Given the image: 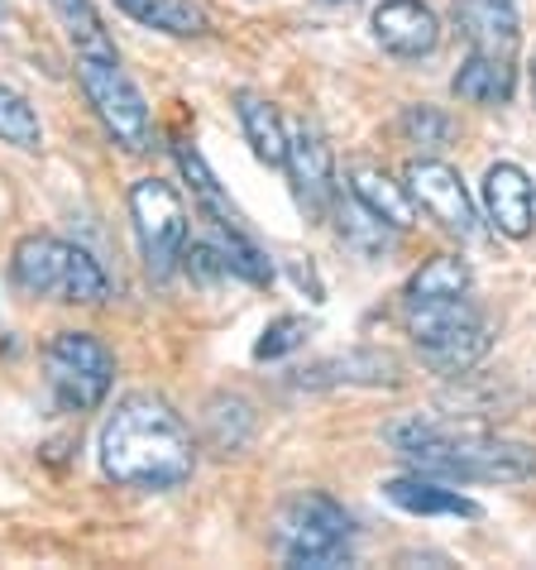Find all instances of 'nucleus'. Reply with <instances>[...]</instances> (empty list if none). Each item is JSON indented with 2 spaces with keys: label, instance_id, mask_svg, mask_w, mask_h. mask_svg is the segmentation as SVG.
I'll return each mask as SVG.
<instances>
[{
  "label": "nucleus",
  "instance_id": "6ab92c4d",
  "mask_svg": "<svg viewBox=\"0 0 536 570\" xmlns=\"http://www.w3.org/2000/svg\"><path fill=\"white\" fill-rule=\"evenodd\" d=\"M235 116H240L245 145L255 149L259 164H268V168L288 164V125H282L274 101L259 97V91H235Z\"/></svg>",
  "mask_w": 536,
  "mask_h": 570
},
{
  "label": "nucleus",
  "instance_id": "a211bd4d",
  "mask_svg": "<svg viewBox=\"0 0 536 570\" xmlns=\"http://www.w3.org/2000/svg\"><path fill=\"white\" fill-rule=\"evenodd\" d=\"M450 91L469 106H508L513 101V58L508 53H484L469 49L460 72L450 77Z\"/></svg>",
  "mask_w": 536,
  "mask_h": 570
},
{
  "label": "nucleus",
  "instance_id": "9d476101",
  "mask_svg": "<svg viewBox=\"0 0 536 570\" xmlns=\"http://www.w3.org/2000/svg\"><path fill=\"white\" fill-rule=\"evenodd\" d=\"M374 39L393 58H431L440 49V20L427 0H384L374 10Z\"/></svg>",
  "mask_w": 536,
  "mask_h": 570
},
{
  "label": "nucleus",
  "instance_id": "6e6552de",
  "mask_svg": "<svg viewBox=\"0 0 536 570\" xmlns=\"http://www.w3.org/2000/svg\"><path fill=\"white\" fill-rule=\"evenodd\" d=\"M403 183H407V193H413V202L436 220L440 230L460 235V240H469V235L479 230L475 202H469V193H465V178L450 164H440V158H413L407 173H403Z\"/></svg>",
  "mask_w": 536,
  "mask_h": 570
},
{
  "label": "nucleus",
  "instance_id": "2f4dec72",
  "mask_svg": "<svg viewBox=\"0 0 536 570\" xmlns=\"http://www.w3.org/2000/svg\"><path fill=\"white\" fill-rule=\"evenodd\" d=\"M532 101H536V53H532Z\"/></svg>",
  "mask_w": 536,
  "mask_h": 570
},
{
  "label": "nucleus",
  "instance_id": "393cba45",
  "mask_svg": "<svg viewBox=\"0 0 536 570\" xmlns=\"http://www.w3.org/2000/svg\"><path fill=\"white\" fill-rule=\"evenodd\" d=\"M172 158H178V168H182V178L192 183V197H197V207L207 220H240V212L230 207V197L220 193V183H216V173L207 168V158H201V149L192 145V139H178L172 145Z\"/></svg>",
  "mask_w": 536,
  "mask_h": 570
},
{
  "label": "nucleus",
  "instance_id": "2eb2a0df",
  "mask_svg": "<svg viewBox=\"0 0 536 570\" xmlns=\"http://www.w3.org/2000/svg\"><path fill=\"white\" fill-rule=\"evenodd\" d=\"M398 360L388 351H345V355H330L321 364L302 370L297 384L302 389H330V384H369V389H384V384H398Z\"/></svg>",
  "mask_w": 536,
  "mask_h": 570
},
{
  "label": "nucleus",
  "instance_id": "423d86ee",
  "mask_svg": "<svg viewBox=\"0 0 536 570\" xmlns=\"http://www.w3.org/2000/svg\"><path fill=\"white\" fill-rule=\"evenodd\" d=\"M43 379L62 413H97L116 384V355L91 331H58L43 345Z\"/></svg>",
  "mask_w": 536,
  "mask_h": 570
},
{
  "label": "nucleus",
  "instance_id": "39448f33",
  "mask_svg": "<svg viewBox=\"0 0 536 570\" xmlns=\"http://www.w3.org/2000/svg\"><path fill=\"white\" fill-rule=\"evenodd\" d=\"M77 87H82L87 106L97 110L101 130L116 139L125 154H149L153 149V116L145 91L130 82L120 58H87L77 53Z\"/></svg>",
  "mask_w": 536,
  "mask_h": 570
},
{
  "label": "nucleus",
  "instance_id": "aec40b11",
  "mask_svg": "<svg viewBox=\"0 0 536 570\" xmlns=\"http://www.w3.org/2000/svg\"><path fill=\"white\" fill-rule=\"evenodd\" d=\"M255 403L240 399V393H211L207 407H201V441L216 455H235L255 441Z\"/></svg>",
  "mask_w": 536,
  "mask_h": 570
},
{
  "label": "nucleus",
  "instance_id": "9b49d317",
  "mask_svg": "<svg viewBox=\"0 0 536 570\" xmlns=\"http://www.w3.org/2000/svg\"><path fill=\"white\" fill-rule=\"evenodd\" d=\"M484 212L494 220L498 235L508 240H527L536 226V193L532 178L517 164H494L484 173Z\"/></svg>",
  "mask_w": 536,
  "mask_h": 570
},
{
  "label": "nucleus",
  "instance_id": "5701e85b",
  "mask_svg": "<svg viewBox=\"0 0 536 570\" xmlns=\"http://www.w3.org/2000/svg\"><path fill=\"white\" fill-rule=\"evenodd\" d=\"M211 230H216V245H220V255H226L235 278L255 283V288H268V283H274V259L249 240L245 220H211Z\"/></svg>",
  "mask_w": 536,
  "mask_h": 570
},
{
  "label": "nucleus",
  "instance_id": "4be33fe9",
  "mask_svg": "<svg viewBox=\"0 0 536 570\" xmlns=\"http://www.w3.org/2000/svg\"><path fill=\"white\" fill-rule=\"evenodd\" d=\"M475 274L460 255H431L427 264L407 278V303H450V297H465Z\"/></svg>",
  "mask_w": 536,
  "mask_h": 570
},
{
  "label": "nucleus",
  "instance_id": "dca6fc26",
  "mask_svg": "<svg viewBox=\"0 0 536 570\" xmlns=\"http://www.w3.org/2000/svg\"><path fill=\"white\" fill-rule=\"evenodd\" d=\"M455 20H460L469 49L513 58V49H517V0H455Z\"/></svg>",
  "mask_w": 536,
  "mask_h": 570
},
{
  "label": "nucleus",
  "instance_id": "0eeeda50",
  "mask_svg": "<svg viewBox=\"0 0 536 570\" xmlns=\"http://www.w3.org/2000/svg\"><path fill=\"white\" fill-rule=\"evenodd\" d=\"M130 220L139 235V255L153 283H168L182 268V249H187V202L172 183L163 178H135L130 183Z\"/></svg>",
  "mask_w": 536,
  "mask_h": 570
},
{
  "label": "nucleus",
  "instance_id": "cd10ccee",
  "mask_svg": "<svg viewBox=\"0 0 536 570\" xmlns=\"http://www.w3.org/2000/svg\"><path fill=\"white\" fill-rule=\"evenodd\" d=\"M398 130H403L407 145H417L421 154H436V149L450 145L455 125H450L446 110H436V106H407L403 120H398Z\"/></svg>",
  "mask_w": 536,
  "mask_h": 570
},
{
  "label": "nucleus",
  "instance_id": "412c9836",
  "mask_svg": "<svg viewBox=\"0 0 536 570\" xmlns=\"http://www.w3.org/2000/svg\"><path fill=\"white\" fill-rule=\"evenodd\" d=\"M116 6L130 14L135 24L145 29H159V35H172V39H201L207 35V10L197 0H116Z\"/></svg>",
  "mask_w": 536,
  "mask_h": 570
},
{
  "label": "nucleus",
  "instance_id": "1a4fd4ad",
  "mask_svg": "<svg viewBox=\"0 0 536 570\" xmlns=\"http://www.w3.org/2000/svg\"><path fill=\"white\" fill-rule=\"evenodd\" d=\"M288 183H292V197L302 207L307 220H326L330 216V202H336L340 183H336V158H330V145L321 130L311 125H297L288 130Z\"/></svg>",
  "mask_w": 536,
  "mask_h": 570
},
{
  "label": "nucleus",
  "instance_id": "b1692460",
  "mask_svg": "<svg viewBox=\"0 0 536 570\" xmlns=\"http://www.w3.org/2000/svg\"><path fill=\"white\" fill-rule=\"evenodd\" d=\"M49 6H53L62 35H68V43L77 53H87V58H120L116 39L106 35V24H101V14H97L91 0H49Z\"/></svg>",
  "mask_w": 536,
  "mask_h": 570
},
{
  "label": "nucleus",
  "instance_id": "f257e3e1",
  "mask_svg": "<svg viewBox=\"0 0 536 570\" xmlns=\"http://www.w3.org/2000/svg\"><path fill=\"white\" fill-rule=\"evenodd\" d=\"M101 474L120 489H139V494H168L182 489L197 470V441L182 413L159 393L139 389L125 393L116 413L101 422L97 436Z\"/></svg>",
  "mask_w": 536,
  "mask_h": 570
},
{
  "label": "nucleus",
  "instance_id": "f8f14e48",
  "mask_svg": "<svg viewBox=\"0 0 536 570\" xmlns=\"http://www.w3.org/2000/svg\"><path fill=\"white\" fill-rule=\"evenodd\" d=\"M62 274H68V240H58V235H24V240H14L10 249V283L14 293L24 297H58L62 293Z\"/></svg>",
  "mask_w": 536,
  "mask_h": 570
},
{
  "label": "nucleus",
  "instance_id": "bb28decb",
  "mask_svg": "<svg viewBox=\"0 0 536 570\" xmlns=\"http://www.w3.org/2000/svg\"><path fill=\"white\" fill-rule=\"evenodd\" d=\"M0 145H14L24 154H39L43 149V125H39V110L29 106L20 91L0 82Z\"/></svg>",
  "mask_w": 536,
  "mask_h": 570
},
{
  "label": "nucleus",
  "instance_id": "f3484780",
  "mask_svg": "<svg viewBox=\"0 0 536 570\" xmlns=\"http://www.w3.org/2000/svg\"><path fill=\"white\" fill-rule=\"evenodd\" d=\"M345 183H350V193L365 202L369 212L384 216L393 230H407L417 220V202H413V193H407V183H398L378 164H350L345 168Z\"/></svg>",
  "mask_w": 536,
  "mask_h": 570
},
{
  "label": "nucleus",
  "instance_id": "f03ea898",
  "mask_svg": "<svg viewBox=\"0 0 536 570\" xmlns=\"http://www.w3.org/2000/svg\"><path fill=\"white\" fill-rule=\"evenodd\" d=\"M393 451L413 470L436 474V480L460 484H517L536 474V446L527 441H503L484 432H455L446 422H398L388 426Z\"/></svg>",
  "mask_w": 536,
  "mask_h": 570
},
{
  "label": "nucleus",
  "instance_id": "7c9ffc66",
  "mask_svg": "<svg viewBox=\"0 0 536 570\" xmlns=\"http://www.w3.org/2000/svg\"><path fill=\"white\" fill-rule=\"evenodd\" d=\"M292 278L302 283V288H311V297L321 303V283H317V274H311V264H292Z\"/></svg>",
  "mask_w": 536,
  "mask_h": 570
},
{
  "label": "nucleus",
  "instance_id": "473e14b6",
  "mask_svg": "<svg viewBox=\"0 0 536 570\" xmlns=\"http://www.w3.org/2000/svg\"><path fill=\"white\" fill-rule=\"evenodd\" d=\"M0 14H6V0H0Z\"/></svg>",
  "mask_w": 536,
  "mask_h": 570
},
{
  "label": "nucleus",
  "instance_id": "ddd939ff",
  "mask_svg": "<svg viewBox=\"0 0 536 570\" xmlns=\"http://www.w3.org/2000/svg\"><path fill=\"white\" fill-rule=\"evenodd\" d=\"M384 499L403 513H417V518H479L484 509L475 499H465L460 489H446L436 474H403V480H388L384 484Z\"/></svg>",
  "mask_w": 536,
  "mask_h": 570
},
{
  "label": "nucleus",
  "instance_id": "a878e982",
  "mask_svg": "<svg viewBox=\"0 0 536 570\" xmlns=\"http://www.w3.org/2000/svg\"><path fill=\"white\" fill-rule=\"evenodd\" d=\"M110 297V278L106 268L87 255L82 245H68V274H62V293L58 303H72V307H101Z\"/></svg>",
  "mask_w": 536,
  "mask_h": 570
},
{
  "label": "nucleus",
  "instance_id": "4468645a",
  "mask_svg": "<svg viewBox=\"0 0 536 570\" xmlns=\"http://www.w3.org/2000/svg\"><path fill=\"white\" fill-rule=\"evenodd\" d=\"M330 220H336L340 245L350 249V255H359V259H384L388 249L398 245V235H403V230H393L378 212H369L355 193H336V202H330Z\"/></svg>",
  "mask_w": 536,
  "mask_h": 570
},
{
  "label": "nucleus",
  "instance_id": "c85d7f7f",
  "mask_svg": "<svg viewBox=\"0 0 536 570\" xmlns=\"http://www.w3.org/2000/svg\"><path fill=\"white\" fill-rule=\"evenodd\" d=\"M307 336H311L307 316H278V322L264 326V336L255 345V360H282V355H292L297 345H307Z\"/></svg>",
  "mask_w": 536,
  "mask_h": 570
},
{
  "label": "nucleus",
  "instance_id": "7ed1b4c3",
  "mask_svg": "<svg viewBox=\"0 0 536 570\" xmlns=\"http://www.w3.org/2000/svg\"><path fill=\"white\" fill-rule=\"evenodd\" d=\"M350 537L355 522L321 489L288 499L274 518V547L288 566L302 570H330V566H350Z\"/></svg>",
  "mask_w": 536,
  "mask_h": 570
},
{
  "label": "nucleus",
  "instance_id": "c756f323",
  "mask_svg": "<svg viewBox=\"0 0 536 570\" xmlns=\"http://www.w3.org/2000/svg\"><path fill=\"white\" fill-rule=\"evenodd\" d=\"M182 268L201 283V288H211V283L230 278V264H226V255H220V245H216V240H197V245H187V249H182Z\"/></svg>",
  "mask_w": 536,
  "mask_h": 570
},
{
  "label": "nucleus",
  "instance_id": "20e7f679",
  "mask_svg": "<svg viewBox=\"0 0 536 570\" xmlns=\"http://www.w3.org/2000/svg\"><path fill=\"white\" fill-rule=\"evenodd\" d=\"M403 322L421 360L436 374H469L488 355V345H494L488 322L465 297H450V303H407Z\"/></svg>",
  "mask_w": 536,
  "mask_h": 570
}]
</instances>
